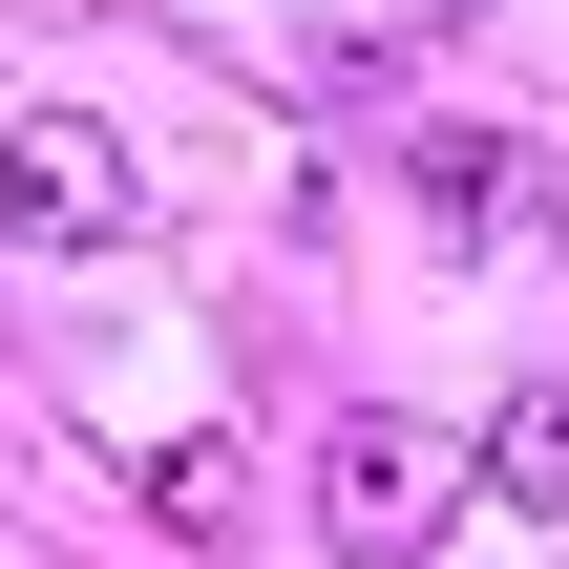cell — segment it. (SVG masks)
Returning <instances> with one entry per match:
<instances>
[{
  "label": "cell",
  "mask_w": 569,
  "mask_h": 569,
  "mask_svg": "<svg viewBox=\"0 0 569 569\" xmlns=\"http://www.w3.org/2000/svg\"><path fill=\"white\" fill-rule=\"evenodd\" d=\"M465 486H486V443H443V422H380V401H359V422L317 443V549H338V569H422L443 528H465Z\"/></svg>",
  "instance_id": "6da1fadb"
},
{
  "label": "cell",
  "mask_w": 569,
  "mask_h": 569,
  "mask_svg": "<svg viewBox=\"0 0 569 569\" xmlns=\"http://www.w3.org/2000/svg\"><path fill=\"white\" fill-rule=\"evenodd\" d=\"M0 232H21V253H127V232H148V169H127L84 106H21V127H0Z\"/></svg>",
  "instance_id": "7a4b0ae2"
},
{
  "label": "cell",
  "mask_w": 569,
  "mask_h": 569,
  "mask_svg": "<svg viewBox=\"0 0 569 569\" xmlns=\"http://www.w3.org/2000/svg\"><path fill=\"white\" fill-rule=\"evenodd\" d=\"M528 190H549V169H507V148H422V232H443V253H486Z\"/></svg>",
  "instance_id": "3957f363"
},
{
  "label": "cell",
  "mask_w": 569,
  "mask_h": 569,
  "mask_svg": "<svg viewBox=\"0 0 569 569\" xmlns=\"http://www.w3.org/2000/svg\"><path fill=\"white\" fill-rule=\"evenodd\" d=\"M486 486H507V507H569V380H507V422H486Z\"/></svg>",
  "instance_id": "277c9868"
}]
</instances>
